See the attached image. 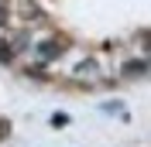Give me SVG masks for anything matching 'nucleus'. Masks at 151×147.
<instances>
[{"label": "nucleus", "mask_w": 151, "mask_h": 147, "mask_svg": "<svg viewBox=\"0 0 151 147\" xmlns=\"http://www.w3.org/2000/svg\"><path fill=\"white\" fill-rule=\"evenodd\" d=\"M38 58H41V62H52V58H58V51H62V45H58V41H38Z\"/></svg>", "instance_id": "obj_1"}, {"label": "nucleus", "mask_w": 151, "mask_h": 147, "mask_svg": "<svg viewBox=\"0 0 151 147\" xmlns=\"http://www.w3.org/2000/svg\"><path fill=\"white\" fill-rule=\"evenodd\" d=\"M76 75H89V79L96 82V79H100V69H96V62H93V58H86V62L76 69Z\"/></svg>", "instance_id": "obj_2"}, {"label": "nucleus", "mask_w": 151, "mask_h": 147, "mask_svg": "<svg viewBox=\"0 0 151 147\" xmlns=\"http://www.w3.org/2000/svg\"><path fill=\"white\" fill-rule=\"evenodd\" d=\"M17 10H21V17H38V14H41V10L35 7V4H21Z\"/></svg>", "instance_id": "obj_3"}, {"label": "nucleus", "mask_w": 151, "mask_h": 147, "mask_svg": "<svg viewBox=\"0 0 151 147\" xmlns=\"http://www.w3.org/2000/svg\"><path fill=\"white\" fill-rule=\"evenodd\" d=\"M124 72H127V75H141V72H144V62H131V65H124Z\"/></svg>", "instance_id": "obj_4"}, {"label": "nucleus", "mask_w": 151, "mask_h": 147, "mask_svg": "<svg viewBox=\"0 0 151 147\" xmlns=\"http://www.w3.org/2000/svg\"><path fill=\"white\" fill-rule=\"evenodd\" d=\"M7 133H10V123H7V120H0V140L7 137Z\"/></svg>", "instance_id": "obj_5"}]
</instances>
